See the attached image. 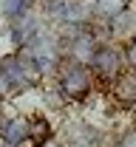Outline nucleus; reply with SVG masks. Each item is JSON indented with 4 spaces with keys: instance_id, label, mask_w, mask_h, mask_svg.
Segmentation results:
<instances>
[{
    "instance_id": "nucleus-1",
    "label": "nucleus",
    "mask_w": 136,
    "mask_h": 147,
    "mask_svg": "<svg viewBox=\"0 0 136 147\" xmlns=\"http://www.w3.org/2000/svg\"><path fill=\"white\" fill-rule=\"evenodd\" d=\"M94 88H97V79L91 68L62 59V65L57 68V93L65 105H85L94 96Z\"/></svg>"
},
{
    "instance_id": "nucleus-2",
    "label": "nucleus",
    "mask_w": 136,
    "mask_h": 147,
    "mask_svg": "<svg viewBox=\"0 0 136 147\" xmlns=\"http://www.w3.org/2000/svg\"><path fill=\"white\" fill-rule=\"evenodd\" d=\"M128 71V62H125V48L119 42H102L97 48V54L91 59V74L94 79L102 82V85H114V79L122 76Z\"/></svg>"
},
{
    "instance_id": "nucleus-3",
    "label": "nucleus",
    "mask_w": 136,
    "mask_h": 147,
    "mask_svg": "<svg viewBox=\"0 0 136 147\" xmlns=\"http://www.w3.org/2000/svg\"><path fill=\"white\" fill-rule=\"evenodd\" d=\"M65 142H68V147H99L102 130L94 127L91 122H71L65 127Z\"/></svg>"
},
{
    "instance_id": "nucleus-4",
    "label": "nucleus",
    "mask_w": 136,
    "mask_h": 147,
    "mask_svg": "<svg viewBox=\"0 0 136 147\" xmlns=\"http://www.w3.org/2000/svg\"><path fill=\"white\" fill-rule=\"evenodd\" d=\"M108 93H111V99L116 102L119 108H125V110L136 108V71L128 68L122 76H116L114 85L108 88Z\"/></svg>"
},
{
    "instance_id": "nucleus-5",
    "label": "nucleus",
    "mask_w": 136,
    "mask_h": 147,
    "mask_svg": "<svg viewBox=\"0 0 136 147\" xmlns=\"http://www.w3.org/2000/svg\"><path fill=\"white\" fill-rule=\"evenodd\" d=\"M28 130H31L28 116H9L0 122V139L9 147H23L28 144Z\"/></svg>"
},
{
    "instance_id": "nucleus-6",
    "label": "nucleus",
    "mask_w": 136,
    "mask_h": 147,
    "mask_svg": "<svg viewBox=\"0 0 136 147\" xmlns=\"http://www.w3.org/2000/svg\"><path fill=\"white\" fill-rule=\"evenodd\" d=\"M131 6L133 0H94V23H108Z\"/></svg>"
},
{
    "instance_id": "nucleus-7",
    "label": "nucleus",
    "mask_w": 136,
    "mask_h": 147,
    "mask_svg": "<svg viewBox=\"0 0 136 147\" xmlns=\"http://www.w3.org/2000/svg\"><path fill=\"white\" fill-rule=\"evenodd\" d=\"M31 122V130H28V142L37 147H45L48 142H54V127L45 116H28Z\"/></svg>"
},
{
    "instance_id": "nucleus-8",
    "label": "nucleus",
    "mask_w": 136,
    "mask_h": 147,
    "mask_svg": "<svg viewBox=\"0 0 136 147\" xmlns=\"http://www.w3.org/2000/svg\"><path fill=\"white\" fill-rule=\"evenodd\" d=\"M31 11V0H3V17L9 23H17Z\"/></svg>"
},
{
    "instance_id": "nucleus-9",
    "label": "nucleus",
    "mask_w": 136,
    "mask_h": 147,
    "mask_svg": "<svg viewBox=\"0 0 136 147\" xmlns=\"http://www.w3.org/2000/svg\"><path fill=\"white\" fill-rule=\"evenodd\" d=\"M114 147H136V125H133V122H131V125L116 136Z\"/></svg>"
},
{
    "instance_id": "nucleus-10",
    "label": "nucleus",
    "mask_w": 136,
    "mask_h": 147,
    "mask_svg": "<svg viewBox=\"0 0 136 147\" xmlns=\"http://www.w3.org/2000/svg\"><path fill=\"white\" fill-rule=\"evenodd\" d=\"M122 48H125V62H128V68L136 71V34L131 37V40H125Z\"/></svg>"
},
{
    "instance_id": "nucleus-11",
    "label": "nucleus",
    "mask_w": 136,
    "mask_h": 147,
    "mask_svg": "<svg viewBox=\"0 0 136 147\" xmlns=\"http://www.w3.org/2000/svg\"><path fill=\"white\" fill-rule=\"evenodd\" d=\"M14 93H17V91H14V85L9 82V76H6V74L0 71V105H6Z\"/></svg>"
}]
</instances>
